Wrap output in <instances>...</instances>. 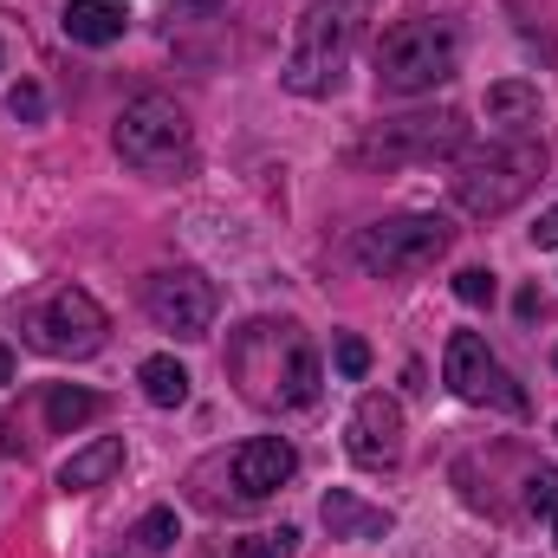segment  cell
<instances>
[{
  "label": "cell",
  "instance_id": "6da1fadb",
  "mask_svg": "<svg viewBox=\"0 0 558 558\" xmlns=\"http://www.w3.org/2000/svg\"><path fill=\"white\" fill-rule=\"evenodd\" d=\"M228 377L241 384V397L254 410H305V403H318V384H325L312 338L286 318H254L234 331Z\"/></svg>",
  "mask_w": 558,
  "mask_h": 558
},
{
  "label": "cell",
  "instance_id": "7a4b0ae2",
  "mask_svg": "<svg viewBox=\"0 0 558 558\" xmlns=\"http://www.w3.org/2000/svg\"><path fill=\"white\" fill-rule=\"evenodd\" d=\"M371 13H377V0H305V13L292 26L286 72H279L286 92L331 98L344 65H351V52H357V39H364V26H371Z\"/></svg>",
  "mask_w": 558,
  "mask_h": 558
},
{
  "label": "cell",
  "instance_id": "3957f363",
  "mask_svg": "<svg viewBox=\"0 0 558 558\" xmlns=\"http://www.w3.org/2000/svg\"><path fill=\"white\" fill-rule=\"evenodd\" d=\"M546 175V143L539 137H513V143H487L474 149L461 169H454V202L474 215V221H500L513 215Z\"/></svg>",
  "mask_w": 558,
  "mask_h": 558
},
{
  "label": "cell",
  "instance_id": "277c9868",
  "mask_svg": "<svg viewBox=\"0 0 558 558\" xmlns=\"http://www.w3.org/2000/svg\"><path fill=\"white\" fill-rule=\"evenodd\" d=\"M13 331L39 357H98L105 338H111V318L85 286H46V292H33L20 305Z\"/></svg>",
  "mask_w": 558,
  "mask_h": 558
},
{
  "label": "cell",
  "instance_id": "5b68a950",
  "mask_svg": "<svg viewBox=\"0 0 558 558\" xmlns=\"http://www.w3.org/2000/svg\"><path fill=\"white\" fill-rule=\"evenodd\" d=\"M118 156L137 169V175H156V182H169V175H189L195 169V131H189V111L175 105V98H162V92H143L124 105V118H118Z\"/></svg>",
  "mask_w": 558,
  "mask_h": 558
},
{
  "label": "cell",
  "instance_id": "8992f818",
  "mask_svg": "<svg viewBox=\"0 0 558 558\" xmlns=\"http://www.w3.org/2000/svg\"><path fill=\"white\" fill-rule=\"evenodd\" d=\"M454 65H461V39H454L448 20L416 13V20H397V26L377 39V85L397 92V98H416V92L448 85Z\"/></svg>",
  "mask_w": 558,
  "mask_h": 558
},
{
  "label": "cell",
  "instance_id": "52a82bcc",
  "mask_svg": "<svg viewBox=\"0 0 558 558\" xmlns=\"http://www.w3.org/2000/svg\"><path fill=\"white\" fill-rule=\"evenodd\" d=\"M448 247H454V228L441 215H397V221H377L357 234V267L377 279H403L435 267Z\"/></svg>",
  "mask_w": 558,
  "mask_h": 558
},
{
  "label": "cell",
  "instance_id": "ba28073f",
  "mask_svg": "<svg viewBox=\"0 0 558 558\" xmlns=\"http://www.w3.org/2000/svg\"><path fill=\"white\" fill-rule=\"evenodd\" d=\"M441 377H448V390L461 397V403H494V410H526V397L513 390V377H507V364L487 351V338L481 331H454L448 338V351H441Z\"/></svg>",
  "mask_w": 558,
  "mask_h": 558
},
{
  "label": "cell",
  "instance_id": "9c48e42d",
  "mask_svg": "<svg viewBox=\"0 0 558 558\" xmlns=\"http://www.w3.org/2000/svg\"><path fill=\"white\" fill-rule=\"evenodd\" d=\"M461 118L454 111H435V118H397V124H377L364 143H351V162L357 169H390V162H422V156H448L461 149Z\"/></svg>",
  "mask_w": 558,
  "mask_h": 558
},
{
  "label": "cell",
  "instance_id": "30bf717a",
  "mask_svg": "<svg viewBox=\"0 0 558 558\" xmlns=\"http://www.w3.org/2000/svg\"><path fill=\"white\" fill-rule=\"evenodd\" d=\"M143 312L175 331V338H208L215 325V279L195 274V267H162V274L143 279Z\"/></svg>",
  "mask_w": 558,
  "mask_h": 558
},
{
  "label": "cell",
  "instance_id": "8fae6325",
  "mask_svg": "<svg viewBox=\"0 0 558 558\" xmlns=\"http://www.w3.org/2000/svg\"><path fill=\"white\" fill-rule=\"evenodd\" d=\"M344 448H351L357 468H390V461H403V410H397V397H384V390L357 397L351 428H344Z\"/></svg>",
  "mask_w": 558,
  "mask_h": 558
},
{
  "label": "cell",
  "instance_id": "7c38bea8",
  "mask_svg": "<svg viewBox=\"0 0 558 558\" xmlns=\"http://www.w3.org/2000/svg\"><path fill=\"white\" fill-rule=\"evenodd\" d=\"M292 474H299V448H292L286 435H254V441L234 454V487H241V500H267V494H279Z\"/></svg>",
  "mask_w": 558,
  "mask_h": 558
},
{
  "label": "cell",
  "instance_id": "4fadbf2b",
  "mask_svg": "<svg viewBox=\"0 0 558 558\" xmlns=\"http://www.w3.org/2000/svg\"><path fill=\"white\" fill-rule=\"evenodd\" d=\"M118 468H124V435H98V441H85V448L65 454L59 487H65V494H92V487L118 481Z\"/></svg>",
  "mask_w": 558,
  "mask_h": 558
},
{
  "label": "cell",
  "instance_id": "5bb4252c",
  "mask_svg": "<svg viewBox=\"0 0 558 558\" xmlns=\"http://www.w3.org/2000/svg\"><path fill=\"white\" fill-rule=\"evenodd\" d=\"M59 26H65V39H72V46H111V39H124L131 13H124L118 0H65Z\"/></svg>",
  "mask_w": 558,
  "mask_h": 558
},
{
  "label": "cell",
  "instance_id": "9a60e30c",
  "mask_svg": "<svg viewBox=\"0 0 558 558\" xmlns=\"http://www.w3.org/2000/svg\"><path fill=\"white\" fill-rule=\"evenodd\" d=\"M325 526H331V539H384V533H390V513L351 500L344 487H331V494H325Z\"/></svg>",
  "mask_w": 558,
  "mask_h": 558
},
{
  "label": "cell",
  "instance_id": "2e32d148",
  "mask_svg": "<svg viewBox=\"0 0 558 558\" xmlns=\"http://www.w3.org/2000/svg\"><path fill=\"white\" fill-rule=\"evenodd\" d=\"M487 124H507V131L539 124V85H526V78H500V85H487Z\"/></svg>",
  "mask_w": 558,
  "mask_h": 558
},
{
  "label": "cell",
  "instance_id": "e0dca14e",
  "mask_svg": "<svg viewBox=\"0 0 558 558\" xmlns=\"http://www.w3.org/2000/svg\"><path fill=\"white\" fill-rule=\"evenodd\" d=\"M137 384H143V397H149L156 410H175V403H189V371H182L175 357H143Z\"/></svg>",
  "mask_w": 558,
  "mask_h": 558
},
{
  "label": "cell",
  "instance_id": "ac0fdd59",
  "mask_svg": "<svg viewBox=\"0 0 558 558\" xmlns=\"http://www.w3.org/2000/svg\"><path fill=\"white\" fill-rule=\"evenodd\" d=\"M98 410H105V403H98L92 390H72V384H52V390H46V422H52L59 435L78 428V422H92Z\"/></svg>",
  "mask_w": 558,
  "mask_h": 558
},
{
  "label": "cell",
  "instance_id": "d6986e66",
  "mask_svg": "<svg viewBox=\"0 0 558 558\" xmlns=\"http://www.w3.org/2000/svg\"><path fill=\"white\" fill-rule=\"evenodd\" d=\"M208 13L228 20V0H175V7H169V39H175L182 26H208Z\"/></svg>",
  "mask_w": 558,
  "mask_h": 558
},
{
  "label": "cell",
  "instance_id": "ffe728a7",
  "mask_svg": "<svg viewBox=\"0 0 558 558\" xmlns=\"http://www.w3.org/2000/svg\"><path fill=\"white\" fill-rule=\"evenodd\" d=\"M299 553V533L292 526H279V533H254V539H241V558H292Z\"/></svg>",
  "mask_w": 558,
  "mask_h": 558
},
{
  "label": "cell",
  "instance_id": "44dd1931",
  "mask_svg": "<svg viewBox=\"0 0 558 558\" xmlns=\"http://www.w3.org/2000/svg\"><path fill=\"white\" fill-rule=\"evenodd\" d=\"M137 539L149 546V553H169V546H175V513H169V507H156V513H143Z\"/></svg>",
  "mask_w": 558,
  "mask_h": 558
},
{
  "label": "cell",
  "instance_id": "7402d4cb",
  "mask_svg": "<svg viewBox=\"0 0 558 558\" xmlns=\"http://www.w3.org/2000/svg\"><path fill=\"white\" fill-rule=\"evenodd\" d=\"M7 111H13L20 124H39V118H46V92H39L33 78H26V85H13V98H7Z\"/></svg>",
  "mask_w": 558,
  "mask_h": 558
},
{
  "label": "cell",
  "instance_id": "603a6c76",
  "mask_svg": "<svg viewBox=\"0 0 558 558\" xmlns=\"http://www.w3.org/2000/svg\"><path fill=\"white\" fill-rule=\"evenodd\" d=\"M454 299H461V305H487V299H494V274H487V267L454 274Z\"/></svg>",
  "mask_w": 558,
  "mask_h": 558
},
{
  "label": "cell",
  "instance_id": "cb8c5ba5",
  "mask_svg": "<svg viewBox=\"0 0 558 558\" xmlns=\"http://www.w3.org/2000/svg\"><path fill=\"white\" fill-rule=\"evenodd\" d=\"M526 507H533V513H558V468H539V474L526 481Z\"/></svg>",
  "mask_w": 558,
  "mask_h": 558
},
{
  "label": "cell",
  "instance_id": "d4e9b609",
  "mask_svg": "<svg viewBox=\"0 0 558 558\" xmlns=\"http://www.w3.org/2000/svg\"><path fill=\"white\" fill-rule=\"evenodd\" d=\"M338 371L344 377H364L371 371V344L364 338H338Z\"/></svg>",
  "mask_w": 558,
  "mask_h": 558
},
{
  "label": "cell",
  "instance_id": "484cf974",
  "mask_svg": "<svg viewBox=\"0 0 558 558\" xmlns=\"http://www.w3.org/2000/svg\"><path fill=\"white\" fill-rule=\"evenodd\" d=\"M533 241H539V247H558V202L546 208V215H539V228H533Z\"/></svg>",
  "mask_w": 558,
  "mask_h": 558
},
{
  "label": "cell",
  "instance_id": "4316f807",
  "mask_svg": "<svg viewBox=\"0 0 558 558\" xmlns=\"http://www.w3.org/2000/svg\"><path fill=\"white\" fill-rule=\"evenodd\" d=\"M7 384H13V351L0 344V390H7Z\"/></svg>",
  "mask_w": 558,
  "mask_h": 558
},
{
  "label": "cell",
  "instance_id": "83f0119b",
  "mask_svg": "<svg viewBox=\"0 0 558 558\" xmlns=\"http://www.w3.org/2000/svg\"><path fill=\"white\" fill-rule=\"evenodd\" d=\"M553 539H558V513H553Z\"/></svg>",
  "mask_w": 558,
  "mask_h": 558
}]
</instances>
